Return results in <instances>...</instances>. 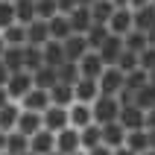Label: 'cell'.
Here are the masks:
<instances>
[{
    "label": "cell",
    "mask_w": 155,
    "mask_h": 155,
    "mask_svg": "<svg viewBox=\"0 0 155 155\" xmlns=\"http://www.w3.org/2000/svg\"><path fill=\"white\" fill-rule=\"evenodd\" d=\"M0 155H9V152H0Z\"/></svg>",
    "instance_id": "6125c7cd"
},
{
    "label": "cell",
    "mask_w": 155,
    "mask_h": 155,
    "mask_svg": "<svg viewBox=\"0 0 155 155\" xmlns=\"http://www.w3.org/2000/svg\"><path fill=\"white\" fill-rule=\"evenodd\" d=\"M21 103H9L6 108H0V132H15L18 120H21Z\"/></svg>",
    "instance_id": "44dd1931"
},
{
    "label": "cell",
    "mask_w": 155,
    "mask_h": 155,
    "mask_svg": "<svg viewBox=\"0 0 155 155\" xmlns=\"http://www.w3.org/2000/svg\"><path fill=\"white\" fill-rule=\"evenodd\" d=\"M152 3H155V0H152Z\"/></svg>",
    "instance_id": "e7e4bbea"
},
{
    "label": "cell",
    "mask_w": 155,
    "mask_h": 155,
    "mask_svg": "<svg viewBox=\"0 0 155 155\" xmlns=\"http://www.w3.org/2000/svg\"><path fill=\"white\" fill-rule=\"evenodd\" d=\"M6 152L9 155H24L29 152V138H26L24 132H6Z\"/></svg>",
    "instance_id": "4316f807"
},
{
    "label": "cell",
    "mask_w": 155,
    "mask_h": 155,
    "mask_svg": "<svg viewBox=\"0 0 155 155\" xmlns=\"http://www.w3.org/2000/svg\"><path fill=\"white\" fill-rule=\"evenodd\" d=\"M132 24H135V29L147 32L149 26L155 24V3H149L143 9H132Z\"/></svg>",
    "instance_id": "484cf974"
},
{
    "label": "cell",
    "mask_w": 155,
    "mask_h": 155,
    "mask_svg": "<svg viewBox=\"0 0 155 155\" xmlns=\"http://www.w3.org/2000/svg\"><path fill=\"white\" fill-rule=\"evenodd\" d=\"M126 149H132L135 155H143L149 152V132L147 129H138V132H126Z\"/></svg>",
    "instance_id": "7402d4cb"
},
{
    "label": "cell",
    "mask_w": 155,
    "mask_h": 155,
    "mask_svg": "<svg viewBox=\"0 0 155 155\" xmlns=\"http://www.w3.org/2000/svg\"><path fill=\"white\" fill-rule=\"evenodd\" d=\"M123 44H126V50H132V53H143L149 47V38H147V32H140V29H132L126 38H123Z\"/></svg>",
    "instance_id": "d6a6232c"
},
{
    "label": "cell",
    "mask_w": 155,
    "mask_h": 155,
    "mask_svg": "<svg viewBox=\"0 0 155 155\" xmlns=\"http://www.w3.org/2000/svg\"><path fill=\"white\" fill-rule=\"evenodd\" d=\"M9 103H12V97H9V91H6V88L0 85V108H6Z\"/></svg>",
    "instance_id": "f6af8a7d"
},
{
    "label": "cell",
    "mask_w": 155,
    "mask_h": 155,
    "mask_svg": "<svg viewBox=\"0 0 155 155\" xmlns=\"http://www.w3.org/2000/svg\"><path fill=\"white\" fill-rule=\"evenodd\" d=\"M108 26H103V24H94L91 26V29H88L85 32V41H88V50H100V47H103L105 44V38H108Z\"/></svg>",
    "instance_id": "1f68e13d"
},
{
    "label": "cell",
    "mask_w": 155,
    "mask_h": 155,
    "mask_svg": "<svg viewBox=\"0 0 155 155\" xmlns=\"http://www.w3.org/2000/svg\"><path fill=\"white\" fill-rule=\"evenodd\" d=\"M35 15L41 21H50V18L59 15V3L56 0H35Z\"/></svg>",
    "instance_id": "74e56055"
},
{
    "label": "cell",
    "mask_w": 155,
    "mask_h": 155,
    "mask_svg": "<svg viewBox=\"0 0 155 155\" xmlns=\"http://www.w3.org/2000/svg\"><path fill=\"white\" fill-rule=\"evenodd\" d=\"M32 88H35V82H32V73H29V70H18L6 82V91H9V97H12V103H21Z\"/></svg>",
    "instance_id": "3957f363"
},
{
    "label": "cell",
    "mask_w": 155,
    "mask_h": 155,
    "mask_svg": "<svg viewBox=\"0 0 155 155\" xmlns=\"http://www.w3.org/2000/svg\"><path fill=\"white\" fill-rule=\"evenodd\" d=\"M123 50H126V44H123L120 35H108V38H105V44H103L97 53H100V59L105 61V68H111V64H117V59H120Z\"/></svg>",
    "instance_id": "30bf717a"
},
{
    "label": "cell",
    "mask_w": 155,
    "mask_h": 155,
    "mask_svg": "<svg viewBox=\"0 0 155 155\" xmlns=\"http://www.w3.org/2000/svg\"><path fill=\"white\" fill-rule=\"evenodd\" d=\"M50 155H61V152H50Z\"/></svg>",
    "instance_id": "91938a15"
},
{
    "label": "cell",
    "mask_w": 155,
    "mask_h": 155,
    "mask_svg": "<svg viewBox=\"0 0 155 155\" xmlns=\"http://www.w3.org/2000/svg\"><path fill=\"white\" fill-rule=\"evenodd\" d=\"M114 68H120L123 73H132V70H138V68H140V64H138V53H132V50H123Z\"/></svg>",
    "instance_id": "ab89813d"
},
{
    "label": "cell",
    "mask_w": 155,
    "mask_h": 155,
    "mask_svg": "<svg viewBox=\"0 0 155 155\" xmlns=\"http://www.w3.org/2000/svg\"><path fill=\"white\" fill-rule=\"evenodd\" d=\"M35 18V0H15V21L21 26H29Z\"/></svg>",
    "instance_id": "83f0119b"
},
{
    "label": "cell",
    "mask_w": 155,
    "mask_h": 155,
    "mask_svg": "<svg viewBox=\"0 0 155 155\" xmlns=\"http://www.w3.org/2000/svg\"><path fill=\"white\" fill-rule=\"evenodd\" d=\"M76 155H85V152H76Z\"/></svg>",
    "instance_id": "94428289"
},
{
    "label": "cell",
    "mask_w": 155,
    "mask_h": 155,
    "mask_svg": "<svg viewBox=\"0 0 155 155\" xmlns=\"http://www.w3.org/2000/svg\"><path fill=\"white\" fill-rule=\"evenodd\" d=\"M79 140H82V152H88V149H94L103 143V126L100 123H91V126H85V129L79 132Z\"/></svg>",
    "instance_id": "d4e9b609"
},
{
    "label": "cell",
    "mask_w": 155,
    "mask_h": 155,
    "mask_svg": "<svg viewBox=\"0 0 155 155\" xmlns=\"http://www.w3.org/2000/svg\"><path fill=\"white\" fill-rule=\"evenodd\" d=\"M132 29H135V24H132V9L129 6H117V9H114V15H111V21H108V32L126 38Z\"/></svg>",
    "instance_id": "5b68a950"
},
{
    "label": "cell",
    "mask_w": 155,
    "mask_h": 155,
    "mask_svg": "<svg viewBox=\"0 0 155 155\" xmlns=\"http://www.w3.org/2000/svg\"><path fill=\"white\" fill-rule=\"evenodd\" d=\"M50 105H53L50 103V91H41V88H32V91L21 100V108H24V111H38V114H44Z\"/></svg>",
    "instance_id": "ba28073f"
},
{
    "label": "cell",
    "mask_w": 155,
    "mask_h": 155,
    "mask_svg": "<svg viewBox=\"0 0 155 155\" xmlns=\"http://www.w3.org/2000/svg\"><path fill=\"white\" fill-rule=\"evenodd\" d=\"M6 47H9V44L3 41V35H0V59H3V53H6Z\"/></svg>",
    "instance_id": "f5cc1de1"
},
{
    "label": "cell",
    "mask_w": 155,
    "mask_h": 155,
    "mask_svg": "<svg viewBox=\"0 0 155 155\" xmlns=\"http://www.w3.org/2000/svg\"><path fill=\"white\" fill-rule=\"evenodd\" d=\"M94 3H97V0H79V6H88V9L94 6Z\"/></svg>",
    "instance_id": "db71d44e"
},
{
    "label": "cell",
    "mask_w": 155,
    "mask_h": 155,
    "mask_svg": "<svg viewBox=\"0 0 155 155\" xmlns=\"http://www.w3.org/2000/svg\"><path fill=\"white\" fill-rule=\"evenodd\" d=\"M111 3H114V6H129L132 0H111Z\"/></svg>",
    "instance_id": "11a10c76"
},
{
    "label": "cell",
    "mask_w": 155,
    "mask_h": 155,
    "mask_svg": "<svg viewBox=\"0 0 155 155\" xmlns=\"http://www.w3.org/2000/svg\"><path fill=\"white\" fill-rule=\"evenodd\" d=\"M68 111H70V126L79 129V132L94 123V111H91V105H85V103H73Z\"/></svg>",
    "instance_id": "2e32d148"
},
{
    "label": "cell",
    "mask_w": 155,
    "mask_h": 155,
    "mask_svg": "<svg viewBox=\"0 0 155 155\" xmlns=\"http://www.w3.org/2000/svg\"><path fill=\"white\" fill-rule=\"evenodd\" d=\"M79 79H82V73H79V61H64L59 68V82L61 85H76Z\"/></svg>",
    "instance_id": "836d02e7"
},
{
    "label": "cell",
    "mask_w": 155,
    "mask_h": 155,
    "mask_svg": "<svg viewBox=\"0 0 155 155\" xmlns=\"http://www.w3.org/2000/svg\"><path fill=\"white\" fill-rule=\"evenodd\" d=\"M44 129V114L38 111H21V120H18V132H24L26 138H32L35 132Z\"/></svg>",
    "instance_id": "e0dca14e"
},
{
    "label": "cell",
    "mask_w": 155,
    "mask_h": 155,
    "mask_svg": "<svg viewBox=\"0 0 155 155\" xmlns=\"http://www.w3.org/2000/svg\"><path fill=\"white\" fill-rule=\"evenodd\" d=\"M47 24H50V38H56V41H64V38L73 35V26H70L68 15H56V18H50Z\"/></svg>",
    "instance_id": "cb8c5ba5"
},
{
    "label": "cell",
    "mask_w": 155,
    "mask_h": 155,
    "mask_svg": "<svg viewBox=\"0 0 155 155\" xmlns=\"http://www.w3.org/2000/svg\"><path fill=\"white\" fill-rule=\"evenodd\" d=\"M0 152H6V132H0Z\"/></svg>",
    "instance_id": "f907efd6"
},
{
    "label": "cell",
    "mask_w": 155,
    "mask_h": 155,
    "mask_svg": "<svg viewBox=\"0 0 155 155\" xmlns=\"http://www.w3.org/2000/svg\"><path fill=\"white\" fill-rule=\"evenodd\" d=\"M68 18H70V26H73V32H76V35H85L88 29L94 26V18H91V9H88V6L73 9Z\"/></svg>",
    "instance_id": "ac0fdd59"
},
{
    "label": "cell",
    "mask_w": 155,
    "mask_h": 155,
    "mask_svg": "<svg viewBox=\"0 0 155 155\" xmlns=\"http://www.w3.org/2000/svg\"><path fill=\"white\" fill-rule=\"evenodd\" d=\"M120 108H123V105L117 103V97H105V94H100V100L91 105V111H94V123L105 126V123L120 120Z\"/></svg>",
    "instance_id": "6da1fadb"
},
{
    "label": "cell",
    "mask_w": 155,
    "mask_h": 155,
    "mask_svg": "<svg viewBox=\"0 0 155 155\" xmlns=\"http://www.w3.org/2000/svg\"><path fill=\"white\" fill-rule=\"evenodd\" d=\"M120 126L126 132L147 129V111L138 108V105H123V108H120Z\"/></svg>",
    "instance_id": "8992f818"
},
{
    "label": "cell",
    "mask_w": 155,
    "mask_h": 155,
    "mask_svg": "<svg viewBox=\"0 0 155 155\" xmlns=\"http://www.w3.org/2000/svg\"><path fill=\"white\" fill-rule=\"evenodd\" d=\"M56 152H61V155H76V152H82V140H79V129L68 126V129L56 132Z\"/></svg>",
    "instance_id": "277c9868"
},
{
    "label": "cell",
    "mask_w": 155,
    "mask_h": 155,
    "mask_svg": "<svg viewBox=\"0 0 155 155\" xmlns=\"http://www.w3.org/2000/svg\"><path fill=\"white\" fill-rule=\"evenodd\" d=\"M135 105L143 108V111L155 108V85H143L140 91H135Z\"/></svg>",
    "instance_id": "d590c367"
},
{
    "label": "cell",
    "mask_w": 155,
    "mask_h": 155,
    "mask_svg": "<svg viewBox=\"0 0 155 155\" xmlns=\"http://www.w3.org/2000/svg\"><path fill=\"white\" fill-rule=\"evenodd\" d=\"M70 126V111L68 108H59V105H50L44 111V129L47 132H61Z\"/></svg>",
    "instance_id": "9c48e42d"
},
{
    "label": "cell",
    "mask_w": 155,
    "mask_h": 155,
    "mask_svg": "<svg viewBox=\"0 0 155 155\" xmlns=\"http://www.w3.org/2000/svg\"><path fill=\"white\" fill-rule=\"evenodd\" d=\"M105 70V61L100 59V53L97 50H88L82 59H79V73H82V79H100Z\"/></svg>",
    "instance_id": "52a82bcc"
},
{
    "label": "cell",
    "mask_w": 155,
    "mask_h": 155,
    "mask_svg": "<svg viewBox=\"0 0 155 155\" xmlns=\"http://www.w3.org/2000/svg\"><path fill=\"white\" fill-rule=\"evenodd\" d=\"M0 35H3V41H6L9 47H26V26H21V24L6 26Z\"/></svg>",
    "instance_id": "f546056e"
},
{
    "label": "cell",
    "mask_w": 155,
    "mask_h": 155,
    "mask_svg": "<svg viewBox=\"0 0 155 155\" xmlns=\"http://www.w3.org/2000/svg\"><path fill=\"white\" fill-rule=\"evenodd\" d=\"M12 24H18L15 21V3L12 0H0V32Z\"/></svg>",
    "instance_id": "f35d334b"
},
{
    "label": "cell",
    "mask_w": 155,
    "mask_h": 155,
    "mask_svg": "<svg viewBox=\"0 0 155 155\" xmlns=\"http://www.w3.org/2000/svg\"><path fill=\"white\" fill-rule=\"evenodd\" d=\"M9 76H12V70L6 68V61L0 59V85H3V88H6V82H9Z\"/></svg>",
    "instance_id": "7bdbcfd3"
},
{
    "label": "cell",
    "mask_w": 155,
    "mask_h": 155,
    "mask_svg": "<svg viewBox=\"0 0 155 155\" xmlns=\"http://www.w3.org/2000/svg\"><path fill=\"white\" fill-rule=\"evenodd\" d=\"M138 64H140L143 70H147V73H149V70H155V47H152V44H149L147 50H143V53L138 56Z\"/></svg>",
    "instance_id": "60d3db41"
},
{
    "label": "cell",
    "mask_w": 155,
    "mask_h": 155,
    "mask_svg": "<svg viewBox=\"0 0 155 155\" xmlns=\"http://www.w3.org/2000/svg\"><path fill=\"white\" fill-rule=\"evenodd\" d=\"M149 85H155V70H149Z\"/></svg>",
    "instance_id": "9f6ffc18"
},
{
    "label": "cell",
    "mask_w": 155,
    "mask_h": 155,
    "mask_svg": "<svg viewBox=\"0 0 155 155\" xmlns=\"http://www.w3.org/2000/svg\"><path fill=\"white\" fill-rule=\"evenodd\" d=\"M114 3L111 0H97L94 6H91V18H94V24H103V26H108V21H111V15H114Z\"/></svg>",
    "instance_id": "f1b7e54d"
},
{
    "label": "cell",
    "mask_w": 155,
    "mask_h": 155,
    "mask_svg": "<svg viewBox=\"0 0 155 155\" xmlns=\"http://www.w3.org/2000/svg\"><path fill=\"white\" fill-rule=\"evenodd\" d=\"M73 94H76V103L94 105L100 100V82L97 79H79L76 85H73Z\"/></svg>",
    "instance_id": "8fae6325"
},
{
    "label": "cell",
    "mask_w": 155,
    "mask_h": 155,
    "mask_svg": "<svg viewBox=\"0 0 155 155\" xmlns=\"http://www.w3.org/2000/svg\"><path fill=\"white\" fill-rule=\"evenodd\" d=\"M3 61H6V68L12 70V73L24 70V47H6V53H3Z\"/></svg>",
    "instance_id": "e575fe53"
},
{
    "label": "cell",
    "mask_w": 155,
    "mask_h": 155,
    "mask_svg": "<svg viewBox=\"0 0 155 155\" xmlns=\"http://www.w3.org/2000/svg\"><path fill=\"white\" fill-rule=\"evenodd\" d=\"M147 132H149V129H147ZM149 149H155V129L149 132Z\"/></svg>",
    "instance_id": "816d5d0a"
},
{
    "label": "cell",
    "mask_w": 155,
    "mask_h": 155,
    "mask_svg": "<svg viewBox=\"0 0 155 155\" xmlns=\"http://www.w3.org/2000/svg\"><path fill=\"white\" fill-rule=\"evenodd\" d=\"M24 155H35V152H24Z\"/></svg>",
    "instance_id": "680465c9"
},
{
    "label": "cell",
    "mask_w": 155,
    "mask_h": 155,
    "mask_svg": "<svg viewBox=\"0 0 155 155\" xmlns=\"http://www.w3.org/2000/svg\"><path fill=\"white\" fill-rule=\"evenodd\" d=\"M103 143L108 149H120L123 143H126V129L120 126V120L105 123V126H103Z\"/></svg>",
    "instance_id": "9a60e30c"
},
{
    "label": "cell",
    "mask_w": 155,
    "mask_h": 155,
    "mask_svg": "<svg viewBox=\"0 0 155 155\" xmlns=\"http://www.w3.org/2000/svg\"><path fill=\"white\" fill-rule=\"evenodd\" d=\"M143 85H149V73L143 68H138V70H132V73H126V88L129 91H140Z\"/></svg>",
    "instance_id": "8d00e7d4"
},
{
    "label": "cell",
    "mask_w": 155,
    "mask_h": 155,
    "mask_svg": "<svg viewBox=\"0 0 155 155\" xmlns=\"http://www.w3.org/2000/svg\"><path fill=\"white\" fill-rule=\"evenodd\" d=\"M59 3V15H70L73 9H79V0H56Z\"/></svg>",
    "instance_id": "b9f144b4"
},
{
    "label": "cell",
    "mask_w": 155,
    "mask_h": 155,
    "mask_svg": "<svg viewBox=\"0 0 155 155\" xmlns=\"http://www.w3.org/2000/svg\"><path fill=\"white\" fill-rule=\"evenodd\" d=\"M50 103L53 105H59V108H70V105L76 103V94H73V85H56L50 88Z\"/></svg>",
    "instance_id": "603a6c76"
},
{
    "label": "cell",
    "mask_w": 155,
    "mask_h": 155,
    "mask_svg": "<svg viewBox=\"0 0 155 155\" xmlns=\"http://www.w3.org/2000/svg\"><path fill=\"white\" fill-rule=\"evenodd\" d=\"M149 3H152V0H132L129 9H143V6H149Z\"/></svg>",
    "instance_id": "7dc6e473"
},
{
    "label": "cell",
    "mask_w": 155,
    "mask_h": 155,
    "mask_svg": "<svg viewBox=\"0 0 155 155\" xmlns=\"http://www.w3.org/2000/svg\"><path fill=\"white\" fill-rule=\"evenodd\" d=\"M32 82L35 88H41V91H50V88L59 85V68H50V64H44L32 73Z\"/></svg>",
    "instance_id": "d6986e66"
},
{
    "label": "cell",
    "mask_w": 155,
    "mask_h": 155,
    "mask_svg": "<svg viewBox=\"0 0 155 155\" xmlns=\"http://www.w3.org/2000/svg\"><path fill=\"white\" fill-rule=\"evenodd\" d=\"M97 82H100V94H105V97H117L123 91V88H126V73H123L120 68H105L103 70V76L97 79Z\"/></svg>",
    "instance_id": "7a4b0ae2"
},
{
    "label": "cell",
    "mask_w": 155,
    "mask_h": 155,
    "mask_svg": "<svg viewBox=\"0 0 155 155\" xmlns=\"http://www.w3.org/2000/svg\"><path fill=\"white\" fill-rule=\"evenodd\" d=\"M29 152H35V155L56 152V132H47V129L35 132L32 138H29Z\"/></svg>",
    "instance_id": "7c38bea8"
},
{
    "label": "cell",
    "mask_w": 155,
    "mask_h": 155,
    "mask_svg": "<svg viewBox=\"0 0 155 155\" xmlns=\"http://www.w3.org/2000/svg\"><path fill=\"white\" fill-rule=\"evenodd\" d=\"M38 68H44V53H41V47H32V44H26V47H24V70L35 73Z\"/></svg>",
    "instance_id": "4dcf8cb0"
},
{
    "label": "cell",
    "mask_w": 155,
    "mask_h": 155,
    "mask_svg": "<svg viewBox=\"0 0 155 155\" xmlns=\"http://www.w3.org/2000/svg\"><path fill=\"white\" fill-rule=\"evenodd\" d=\"M47 41H50V24L41 21V18H35L32 24L26 26V44H32V47H44Z\"/></svg>",
    "instance_id": "4fadbf2b"
},
{
    "label": "cell",
    "mask_w": 155,
    "mask_h": 155,
    "mask_svg": "<svg viewBox=\"0 0 155 155\" xmlns=\"http://www.w3.org/2000/svg\"><path fill=\"white\" fill-rule=\"evenodd\" d=\"M147 38H149V44H152V47H155V24H152V26H149V29H147Z\"/></svg>",
    "instance_id": "c3c4849f"
},
{
    "label": "cell",
    "mask_w": 155,
    "mask_h": 155,
    "mask_svg": "<svg viewBox=\"0 0 155 155\" xmlns=\"http://www.w3.org/2000/svg\"><path fill=\"white\" fill-rule=\"evenodd\" d=\"M85 155H114V149H108L105 143H100V147H94V149H88Z\"/></svg>",
    "instance_id": "ee69618b"
},
{
    "label": "cell",
    "mask_w": 155,
    "mask_h": 155,
    "mask_svg": "<svg viewBox=\"0 0 155 155\" xmlns=\"http://www.w3.org/2000/svg\"><path fill=\"white\" fill-rule=\"evenodd\" d=\"M12 3H15V0H12Z\"/></svg>",
    "instance_id": "be15d7a7"
},
{
    "label": "cell",
    "mask_w": 155,
    "mask_h": 155,
    "mask_svg": "<svg viewBox=\"0 0 155 155\" xmlns=\"http://www.w3.org/2000/svg\"><path fill=\"white\" fill-rule=\"evenodd\" d=\"M147 129L149 132L155 129V108H149V111H147Z\"/></svg>",
    "instance_id": "bcb514c9"
},
{
    "label": "cell",
    "mask_w": 155,
    "mask_h": 155,
    "mask_svg": "<svg viewBox=\"0 0 155 155\" xmlns=\"http://www.w3.org/2000/svg\"><path fill=\"white\" fill-rule=\"evenodd\" d=\"M61 47H64V59L68 61H79L82 56L88 53V41H85V35H70V38H64L61 41Z\"/></svg>",
    "instance_id": "5bb4252c"
},
{
    "label": "cell",
    "mask_w": 155,
    "mask_h": 155,
    "mask_svg": "<svg viewBox=\"0 0 155 155\" xmlns=\"http://www.w3.org/2000/svg\"><path fill=\"white\" fill-rule=\"evenodd\" d=\"M143 155H155V149H149V152H143Z\"/></svg>",
    "instance_id": "6f0895ef"
},
{
    "label": "cell",
    "mask_w": 155,
    "mask_h": 155,
    "mask_svg": "<svg viewBox=\"0 0 155 155\" xmlns=\"http://www.w3.org/2000/svg\"><path fill=\"white\" fill-rule=\"evenodd\" d=\"M114 155H135L132 149H126V147H120V149H114Z\"/></svg>",
    "instance_id": "681fc988"
},
{
    "label": "cell",
    "mask_w": 155,
    "mask_h": 155,
    "mask_svg": "<svg viewBox=\"0 0 155 155\" xmlns=\"http://www.w3.org/2000/svg\"><path fill=\"white\" fill-rule=\"evenodd\" d=\"M41 53H44V64H50V68H61L64 64V47H61V41H56V38H50V41L41 47Z\"/></svg>",
    "instance_id": "ffe728a7"
}]
</instances>
